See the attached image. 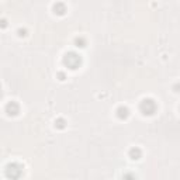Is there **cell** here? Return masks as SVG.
<instances>
[{"instance_id":"obj_1","label":"cell","mask_w":180,"mask_h":180,"mask_svg":"<svg viewBox=\"0 0 180 180\" xmlns=\"http://www.w3.org/2000/svg\"><path fill=\"white\" fill-rule=\"evenodd\" d=\"M63 63L66 65L69 69H78L82 63V58H80V55H78L76 52H69L65 55Z\"/></svg>"},{"instance_id":"obj_2","label":"cell","mask_w":180,"mask_h":180,"mask_svg":"<svg viewBox=\"0 0 180 180\" xmlns=\"http://www.w3.org/2000/svg\"><path fill=\"white\" fill-rule=\"evenodd\" d=\"M22 174V166L18 163H10V165L6 168V176L10 177V179H18Z\"/></svg>"},{"instance_id":"obj_3","label":"cell","mask_w":180,"mask_h":180,"mask_svg":"<svg viewBox=\"0 0 180 180\" xmlns=\"http://www.w3.org/2000/svg\"><path fill=\"white\" fill-rule=\"evenodd\" d=\"M139 108L145 115H152L156 111V104H155V101L151 100V98H145V100L141 101Z\"/></svg>"},{"instance_id":"obj_4","label":"cell","mask_w":180,"mask_h":180,"mask_svg":"<svg viewBox=\"0 0 180 180\" xmlns=\"http://www.w3.org/2000/svg\"><path fill=\"white\" fill-rule=\"evenodd\" d=\"M6 112H7L8 115H17L20 112V106L16 103V101H10V103H7V106H6Z\"/></svg>"},{"instance_id":"obj_5","label":"cell","mask_w":180,"mask_h":180,"mask_svg":"<svg viewBox=\"0 0 180 180\" xmlns=\"http://www.w3.org/2000/svg\"><path fill=\"white\" fill-rule=\"evenodd\" d=\"M53 10H55L56 14L62 16V14H65V11H66V7H65L63 3H56V4L53 6Z\"/></svg>"},{"instance_id":"obj_6","label":"cell","mask_w":180,"mask_h":180,"mask_svg":"<svg viewBox=\"0 0 180 180\" xmlns=\"http://www.w3.org/2000/svg\"><path fill=\"white\" fill-rule=\"evenodd\" d=\"M129 156H131L132 159H139L141 158V149L139 148H132L131 151H129Z\"/></svg>"},{"instance_id":"obj_7","label":"cell","mask_w":180,"mask_h":180,"mask_svg":"<svg viewBox=\"0 0 180 180\" xmlns=\"http://www.w3.org/2000/svg\"><path fill=\"white\" fill-rule=\"evenodd\" d=\"M118 117L120 118L128 117V108H127V107H120V108H118Z\"/></svg>"},{"instance_id":"obj_8","label":"cell","mask_w":180,"mask_h":180,"mask_svg":"<svg viewBox=\"0 0 180 180\" xmlns=\"http://www.w3.org/2000/svg\"><path fill=\"white\" fill-rule=\"evenodd\" d=\"M76 44H78V47H84V39L83 38H78V39H76Z\"/></svg>"},{"instance_id":"obj_9","label":"cell","mask_w":180,"mask_h":180,"mask_svg":"<svg viewBox=\"0 0 180 180\" xmlns=\"http://www.w3.org/2000/svg\"><path fill=\"white\" fill-rule=\"evenodd\" d=\"M56 127H59V128H63V127H65V121L63 120H58V121H56Z\"/></svg>"},{"instance_id":"obj_10","label":"cell","mask_w":180,"mask_h":180,"mask_svg":"<svg viewBox=\"0 0 180 180\" xmlns=\"http://www.w3.org/2000/svg\"><path fill=\"white\" fill-rule=\"evenodd\" d=\"M0 25H2V27H6V25H7V22H6V20H2V21H0Z\"/></svg>"},{"instance_id":"obj_11","label":"cell","mask_w":180,"mask_h":180,"mask_svg":"<svg viewBox=\"0 0 180 180\" xmlns=\"http://www.w3.org/2000/svg\"><path fill=\"white\" fill-rule=\"evenodd\" d=\"M0 97H2V90H0Z\"/></svg>"}]
</instances>
